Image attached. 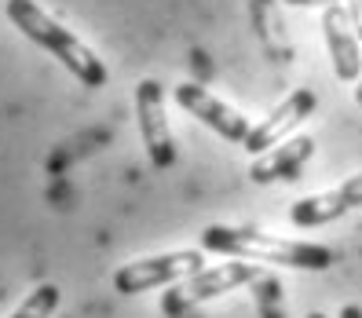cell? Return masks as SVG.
<instances>
[{
	"mask_svg": "<svg viewBox=\"0 0 362 318\" xmlns=\"http://www.w3.org/2000/svg\"><path fill=\"white\" fill-rule=\"evenodd\" d=\"M202 249L223 252V257H238V260H252V264L293 267V271H329L337 264V252L318 245V242L282 238V235H267V230H252V227L212 223L202 230Z\"/></svg>",
	"mask_w": 362,
	"mask_h": 318,
	"instance_id": "obj_1",
	"label": "cell"
},
{
	"mask_svg": "<svg viewBox=\"0 0 362 318\" xmlns=\"http://www.w3.org/2000/svg\"><path fill=\"white\" fill-rule=\"evenodd\" d=\"M8 18L33 40V45L52 52L62 66H66L84 84V88H103V84H106L103 59L84 45V40H77L62 23H55L45 8H37L33 0H8Z\"/></svg>",
	"mask_w": 362,
	"mask_h": 318,
	"instance_id": "obj_2",
	"label": "cell"
},
{
	"mask_svg": "<svg viewBox=\"0 0 362 318\" xmlns=\"http://www.w3.org/2000/svg\"><path fill=\"white\" fill-rule=\"evenodd\" d=\"M260 278H264L260 264L230 257V264L202 267L198 274H190V278H183V282H176V285H168V293L161 296V311H165L168 318H180L183 311H190V307H198V304L212 300V296L230 293V289L249 285V282H260Z\"/></svg>",
	"mask_w": 362,
	"mask_h": 318,
	"instance_id": "obj_3",
	"label": "cell"
},
{
	"mask_svg": "<svg viewBox=\"0 0 362 318\" xmlns=\"http://www.w3.org/2000/svg\"><path fill=\"white\" fill-rule=\"evenodd\" d=\"M205 264L202 249H176V252H161V257H146L132 260L114 274V289L121 296H139L146 289H161V285H176L190 274H198Z\"/></svg>",
	"mask_w": 362,
	"mask_h": 318,
	"instance_id": "obj_4",
	"label": "cell"
},
{
	"mask_svg": "<svg viewBox=\"0 0 362 318\" xmlns=\"http://www.w3.org/2000/svg\"><path fill=\"white\" fill-rule=\"evenodd\" d=\"M136 117H139V136L146 146V158H151L154 168H173L176 165V143L173 132H168L165 121V88L161 81L146 77L136 84Z\"/></svg>",
	"mask_w": 362,
	"mask_h": 318,
	"instance_id": "obj_5",
	"label": "cell"
},
{
	"mask_svg": "<svg viewBox=\"0 0 362 318\" xmlns=\"http://www.w3.org/2000/svg\"><path fill=\"white\" fill-rule=\"evenodd\" d=\"M173 95H176V102L183 106L187 114H194L202 124H209L216 136H223L227 143H245V136H249V117H242L234 106H227L223 99H216L212 92H205L202 84H176L173 88Z\"/></svg>",
	"mask_w": 362,
	"mask_h": 318,
	"instance_id": "obj_6",
	"label": "cell"
},
{
	"mask_svg": "<svg viewBox=\"0 0 362 318\" xmlns=\"http://www.w3.org/2000/svg\"><path fill=\"white\" fill-rule=\"evenodd\" d=\"M315 106H318V99H315V92L311 88H300V92H293L286 102H279L274 110L260 121V124H252L249 129V136H245V151L252 154V158H260V154H267L271 146H279L282 139H289V132L296 129L300 121H308L311 114H315Z\"/></svg>",
	"mask_w": 362,
	"mask_h": 318,
	"instance_id": "obj_7",
	"label": "cell"
},
{
	"mask_svg": "<svg viewBox=\"0 0 362 318\" xmlns=\"http://www.w3.org/2000/svg\"><path fill=\"white\" fill-rule=\"evenodd\" d=\"M358 205H362V172L348 176L340 187L326 190V194H311V198H300L296 205H289V223L293 227H326Z\"/></svg>",
	"mask_w": 362,
	"mask_h": 318,
	"instance_id": "obj_8",
	"label": "cell"
},
{
	"mask_svg": "<svg viewBox=\"0 0 362 318\" xmlns=\"http://www.w3.org/2000/svg\"><path fill=\"white\" fill-rule=\"evenodd\" d=\"M322 33H326V48L333 59V73L337 81H358L362 77V52H358V37L351 30V18L344 4H329L322 8Z\"/></svg>",
	"mask_w": 362,
	"mask_h": 318,
	"instance_id": "obj_9",
	"label": "cell"
},
{
	"mask_svg": "<svg viewBox=\"0 0 362 318\" xmlns=\"http://www.w3.org/2000/svg\"><path fill=\"white\" fill-rule=\"evenodd\" d=\"M315 154V139L311 136H293V139H282L279 146H271L267 154H260L249 168V179L252 183H274V179H300L304 165L311 161Z\"/></svg>",
	"mask_w": 362,
	"mask_h": 318,
	"instance_id": "obj_10",
	"label": "cell"
},
{
	"mask_svg": "<svg viewBox=\"0 0 362 318\" xmlns=\"http://www.w3.org/2000/svg\"><path fill=\"white\" fill-rule=\"evenodd\" d=\"M59 300H62L59 285H52V282L48 285H37L26 300L11 311V318H52L55 307H59Z\"/></svg>",
	"mask_w": 362,
	"mask_h": 318,
	"instance_id": "obj_11",
	"label": "cell"
},
{
	"mask_svg": "<svg viewBox=\"0 0 362 318\" xmlns=\"http://www.w3.org/2000/svg\"><path fill=\"white\" fill-rule=\"evenodd\" d=\"M340 4H344V11H348V18H351L355 37L362 40V0H340Z\"/></svg>",
	"mask_w": 362,
	"mask_h": 318,
	"instance_id": "obj_12",
	"label": "cell"
},
{
	"mask_svg": "<svg viewBox=\"0 0 362 318\" xmlns=\"http://www.w3.org/2000/svg\"><path fill=\"white\" fill-rule=\"evenodd\" d=\"M293 8H329V4H340V0H286Z\"/></svg>",
	"mask_w": 362,
	"mask_h": 318,
	"instance_id": "obj_13",
	"label": "cell"
},
{
	"mask_svg": "<svg viewBox=\"0 0 362 318\" xmlns=\"http://www.w3.org/2000/svg\"><path fill=\"white\" fill-rule=\"evenodd\" d=\"M337 318H362V307H358V304H344Z\"/></svg>",
	"mask_w": 362,
	"mask_h": 318,
	"instance_id": "obj_14",
	"label": "cell"
},
{
	"mask_svg": "<svg viewBox=\"0 0 362 318\" xmlns=\"http://www.w3.org/2000/svg\"><path fill=\"white\" fill-rule=\"evenodd\" d=\"M355 95H358V102H362V77H358V88H355Z\"/></svg>",
	"mask_w": 362,
	"mask_h": 318,
	"instance_id": "obj_15",
	"label": "cell"
},
{
	"mask_svg": "<svg viewBox=\"0 0 362 318\" xmlns=\"http://www.w3.org/2000/svg\"><path fill=\"white\" fill-rule=\"evenodd\" d=\"M308 318H326V314H322V311H315V314H308Z\"/></svg>",
	"mask_w": 362,
	"mask_h": 318,
	"instance_id": "obj_16",
	"label": "cell"
}]
</instances>
